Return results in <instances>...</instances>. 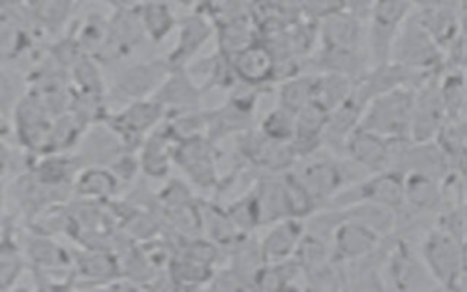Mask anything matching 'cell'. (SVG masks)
Listing matches in <instances>:
<instances>
[{
    "label": "cell",
    "mask_w": 467,
    "mask_h": 292,
    "mask_svg": "<svg viewBox=\"0 0 467 292\" xmlns=\"http://www.w3.org/2000/svg\"><path fill=\"white\" fill-rule=\"evenodd\" d=\"M465 78H467V73H465Z\"/></svg>",
    "instance_id": "29"
},
{
    "label": "cell",
    "mask_w": 467,
    "mask_h": 292,
    "mask_svg": "<svg viewBox=\"0 0 467 292\" xmlns=\"http://www.w3.org/2000/svg\"><path fill=\"white\" fill-rule=\"evenodd\" d=\"M305 219L286 217L274 223L270 232L261 241V252L266 263L285 261L296 256V250L305 235Z\"/></svg>",
    "instance_id": "12"
},
{
    "label": "cell",
    "mask_w": 467,
    "mask_h": 292,
    "mask_svg": "<svg viewBox=\"0 0 467 292\" xmlns=\"http://www.w3.org/2000/svg\"><path fill=\"white\" fill-rule=\"evenodd\" d=\"M356 88V80L339 73H316V102L325 110H334L345 102Z\"/></svg>",
    "instance_id": "17"
},
{
    "label": "cell",
    "mask_w": 467,
    "mask_h": 292,
    "mask_svg": "<svg viewBox=\"0 0 467 292\" xmlns=\"http://www.w3.org/2000/svg\"><path fill=\"white\" fill-rule=\"evenodd\" d=\"M385 288L396 290H434L440 288L432 274L429 272L421 254L410 241L394 234L392 246L383 266Z\"/></svg>",
    "instance_id": "4"
},
{
    "label": "cell",
    "mask_w": 467,
    "mask_h": 292,
    "mask_svg": "<svg viewBox=\"0 0 467 292\" xmlns=\"http://www.w3.org/2000/svg\"><path fill=\"white\" fill-rule=\"evenodd\" d=\"M164 106L157 100H133L130 102L120 115H117V126L126 130V133H144L148 128L155 126V122L162 117Z\"/></svg>",
    "instance_id": "16"
},
{
    "label": "cell",
    "mask_w": 467,
    "mask_h": 292,
    "mask_svg": "<svg viewBox=\"0 0 467 292\" xmlns=\"http://www.w3.org/2000/svg\"><path fill=\"white\" fill-rule=\"evenodd\" d=\"M210 35H212V26L208 24L206 18L197 16V15L186 16L181 22L179 42H177L168 62L173 68L184 66V62H188L201 49V46L210 38Z\"/></svg>",
    "instance_id": "15"
},
{
    "label": "cell",
    "mask_w": 467,
    "mask_h": 292,
    "mask_svg": "<svg viewBox=\"0 0 467 292\" xmlns=\"http://www.w3.org/2000/svg\"><path fill=\"white\" fill-rule=\"evenodd\" d=\"M440 93L445 106L447 120L462 119L467 100V78L465 71L449 69L440 77Z\"/></svg>",
    "instance_id": "20"
},
{
    "label": "cell",
    "mask_w": 467,
    "mask_h": 292,
    "mask_svg": "<svg viewBox=\"0 0 467 292\" xmlns=\"http://www.w3.org/2000/svg\"><path fill=\"white\" fill-rule=\"evenodd\" d=\"M78 188L82 190V193L91 195V197L108 195L115 188V177L104 170L91 168V170L84 172L82 177L78 179Z\"/></svg>",
    "instance_id": "23"
},
{
    "label": "cell",
    "mask_w": 467,
    "mask_h": 292,
    "mask_svg": "<svg viewBox=\"0 0 467 292\" xmlns=\"http://www.w3.org/2000/svg\"><path fill=\"white\" fill-rule=\"evenodd\" d=\"M175 159L195 182L204 186L213 181L212 150L201 137L184 139L175 151Z\"/></svg>",
    "instance_id": "14"
},
{
    "label": "cell",
    "mask_w": 467,
    "mask_h": 292,
    "mask_svg": "<svg viewBox=\"0 0 467 292\" xmlns=\"http://www.w3.org/2000/svg\"><path fill=\"white\" fill-rule=\"evenodd\" d=\"M146 151L142 155L144 168L150 170L153 175H161L168 170V153H166V142H162L159 137H151V141L146 144Z\"/></svg>",
    "instance_id": "25"
},
{
    "label": "cell",
    "mask_w": 467,
    "mask_h": 292,
    "mask_svg": "<svg viewBox=\"0 0 467 292\" xmlns=\"http://www.w3.org/2000/svg\"><path fill=\"white\" fill-rule=\"evenodd\" d=\"M166 75H168V64H161V62L137 64V66H131L130 69H126L119 77L115 89L122 97L131 99V102L140 100L150 91H155V88H159L162 84Z\"/></svg>",
    "instance_id": "13"
},
{
    "label": "cell",
    "mask_w": 467,
    "mask_h": 292,
    "mask_svg": "<svg viewBox=\"0 0 467 292\" xmlns=\"http://www.w3.org/2000/svg\"><path fill=\"white\" fill-rule=\"evenodd\" d=\"M339 210H341V217L336 223L330 235L332 256L337 265L352 263L374 254L389 237L379 234L376 228L368 226L367 223L356 217H350L343 208Z\"/></svg>",
    "instance_id": "6"
},
{
    "label": "cell",
    "mask_w": 467,
    "mask_h": 292,
    "mask_svg": "<svg viewBox=\"0 0 467 292\" xmlns=\"http://www.w3.org/2000/svg\"><path fill=\"white\" fill-rule=\"evenodd\" d=\"M414 97L416 88L412 86H401L374 97L367 102L359 126L390 141L410 139Z\"/></svg>",
    "instance_id": "1"
},
{
    "label": "cell",
    "mask_w": 467,
    "mask_h": 292,
    "mask_svg": "<svg viewBox=\"0 0 467 292\" xmlns=\"http://www.w3.org/2000/svg\"><path fill=\"white\" fill-rule=\"evenodd\" d=\"M261 133L277 142H292L296 135V113L275 106L261 122Z\"/></svg>",
    "instance_id": "22"
},
{
    "label": "cell",
    "mask_w": 467,
    "mask_h": 292,
    "mask_svg": "<svg viewBox=\"0 0 467 292\" xmlns=\"http://www.w3.org/2000/svg\"><path fill=\"white\" fill-rule=\"evenodd\" d=\"M396 141L381 137L365 128H356L345 142L343 155L361 166L367 173L392 168Z\"/></svg>",
    "instance_id": "7"
},
{
    "label": "cell",
    "mask_w": 467,
    "mask_h": 292,
    "mask_svg": "<svg viewBox=\"0 0 467 292\" xmlns=\"http://www.w3.org/2000/svg\"><path fill=\"white\" fill-rule=\"evenodd\" d=\"M184 71H171L166 75L162 84L159 86L157 93V102H161L164 108L166 106H175V108H188L193 106L195 100L199 99V91L195 84L192 82L190 77L182 75Z\"/></svg>",
    "instance_id": "18"
},
{
    "label": "cell",
    "mask_w": 467,
    "mask_h": 292,
    "mask_svg": "<svg viewBox=\"0 0 467 292\" xmlns=\"http://www.w3.org/2000/svg\"><path fill=\"white\" fill-rule=\"evenodd\" d=\"M410 9L412 0H374L367 16V51L372 66L390 60L394 40Z\"/></svg>",
    "instance_id": "2"
},
{
    "label": "cell",
    "mask_w": 467,
    "mask_h": 292,
    "mask_svg": "<svg viewBox=\"0 0 467 292\" xmlns=\"http://www.w3.org/2000/svg\"><path fill=\"white\" fill-rule=\"evenodd\" d=\"M316 99V75H292L288 77L277 95V104L292 113H297Z\"/></svg>",
    "instance_id": "19"
},
{
    "label": "cell",
    "mask_w": 467,
    "mask_h": 292,
    "mask_svg": "<svg viewBox=\"0 0 467 292\" xmlns=\"http://www.w3.org/2000/svg\"><path fill=\"white\" fill-rule=\"evenodd\" d=\"M403 193H405L403 208L412 214L425 215V217H438L440 210L443 208L441 181L431 175H425L420 172H407L403 179Z\"/></svg>",
    "instance_id": "9"
},
{
    "label": "cell",
    "mask_w": 467,
    "mask_h": 292,
    "mask_svg": "<svg viewBox=\"0 0 467 292\" xmlns=\"http://www.w3.org/2000/svg\"><path fill=\"white\" fill-rule=\"evenodd\" d=\"M0 203H2V193H0Z\"/></svg>",
    "instance_id": "28"
},
{
    "label": "cell",
    "mask_w": 467,
    "mask_h": 292,
    "mask_svg": "<svg viewBox=\"0 0 467 292\" xmlns=\"http://www.w3.org/2000/svg\"><path fill=\"white\" fill-rule=\"evenodd\" d=\"M303 11L316 20H323L337 11H345V0H299Z\"/></svg>",
    "instance_id": "26"
},
{
    "label": "cell",
    "mask_w": 467,
    "mask_h": 292,
    "mask_svg": "<svg viewBox=\"0 0 467 292\" xmlns=\"http://www.w3.org/2000/svg\"><path fill=\"white\" fill-rule=\"evenodd\" d=\"M137 13L144 33H148L151 40L164 38L175 24L171 11L164 4V0H144Z\"/></svg>",
    "instance_id": "21"
},
{
    "label": "cell",
    "mask_w": 467,
    "mask_h": 292,
    "mask_svg": "<svg viewBox=\"0 0 467 292\" xmlns=\"http://www.w3.org/2000/svg\"><path fill=\"white\" fill-rule=\"evenodd\" d=\"M9 91H11V82H9V78L0 73V100L5 99V97H9Z\"/></svg>",
    "instance_id": "27"
},
{
    "label": "cell",
    "mask_w": 467,
    "mask_h": 292,
    "mask_svg": "<svg viewBox=\"0 0 467 292\" xmlns=\"http://www.w3.org/2000/svg\"><path fill=\"white\" fill-rule=\"evenodd\" d=\"M429 272L441 288H456L462 276V237L434 226L418 246Z\"/></svg>",
    "instance_id": "5"
},
{
    "label": "cell",
    "mask_w": 467,
    "mask_h": 292,
    "mask_svg": "<svg viewBox=\"0 0 467 292\" xmlns=\"http://www.w3.org/2000/svg\"><path fill=\"white\" fill-rule=\"evenodd\" d=\"M365 102H361L356 93H352L345 102L328 111V120L323 133V146H327L332 153H341L345 150V142L350 133L359 128L361 117L365 111Z\"/></svg>",
    "instance_id": "10"
},
{
    "label": "cell",
    "mask_w": 467,
    "mask_h": 292,
    "mask_svg": "<svg viewBox=\"0 0 467 292\" xmlns=\"http://www.w3.org/2000/svg\"><path fill=\"white\" fill-rule=\"evenodd\" d=\"M390 60L418 73H436L443 69V49L412 13L394 40Z\"/></svg>",
    "instance_id": "3"
},
{
    "label": "cell",
    "mask_w": 467,
    "mask_h": 292,
    "mask_svg": "<svg viewBox=\"0 0 467 292\" xmlns=\"http://www.w3.org/2000/svg\"><path fill=\"white\" fill-rule=\"evenodd\" d=\"M232 60L235 77L246 86L257 88L272 78H275V58L266 44L252 42L234 57Z\"/></svg>",
    "instance_id": "11"
},
{
    "label": "cell",
    "mask_w": 467,
    "mask_h": 292,
    "mask_svg": "<svg viewBox=\"0 0 467 292\" xmlns=\"http://www.w3.org/2000/svg\"><path fill=\"white\" fill-rule=\"evenodd\" d=\"M20 270H22V257L18 248L9 241H2L0 243V288L9 287L18 277Z\"/></svg>",
    "instance_id": "24"
},
{
    "label": "cell",
    "mask_w": 467,
    "mask_h": 292,
    "mask_svg": "<svg viewBox=\"0 0 467 292\" xmlns=\"http://www.w3.org/2000/svg\"><path fill=\"white\" fill-rule=\"evenodd\" d=\"M319 42L325 47L367 49V20L350 11L325 16L319 20Z\"/></svg>",
    "instance_id": "8"
}]
</instances>
